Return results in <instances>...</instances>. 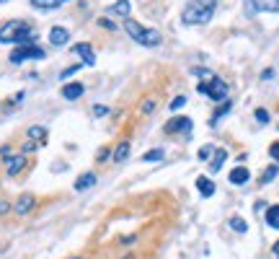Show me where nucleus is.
I'll list each match as a JSON object with an SVG mask.
<instances>
[{
    "mask_svg": "<svg viewBox=\"0 0 279 259\" xmlns=\"http://www.w3.org/2000/svg\"><path fill=\"white\" fill-rule=\"evenodd\" d=\"M93 114H96V117H106V114H109V109L98 104V106H93Z\"/></svg>",
    "mask_w": 279,
    "mask_h": 259,
    "instance_id": "c85d7f7f",
    "label": "nucleus"
},
{
    "mask_svg": "<svg viewBox=\"0 0 279 259\" xmlns=\"http://www.w3.org/2000/svg\"><path fill=\"white\" fill-rule=\"evenodd\" d=\"M78 67H80V65H73V67H67V70H62V78H67V75H73V73H78Z\"/></svg>",
    "mask_w": 279,
    "mask_h": 259,
    "instance_id": "2f4dec72",
    "label": "nucleus"
},
{
    "mask_svg": "<svg viewBox=\"0 0 279 259\" xmlns=\"http://www.w3.org/2000/svg\"><path fill=\"white\" fill-rule=\"evenodd\" d=\"M261 78H264V81H272V78H274V70H272V67H269V70H264Z\"/></svg>",
    "mask_w": 279,
    "mask_h": 259,
    "instance_id": "473e14b6",
    "label": "nucleus"
},
{
    "mask_svg": "<svg viewBox=\"0 0 279 259\" xmlns=\"http://www.w3.org/2000/svg\"><path fill=\"white\" fill-rule=\"evenodd\" d=\"M26 166V155H13V158H8V166H5V174L8 176H16L21 168Z\"/></svg>",
    "mask_w": 279,
    "mask_h": 259,
    "instance_id": "ddd939ff",
    "label": "nucleus"
},
{
    "mask_svg": "<svg viewBox=\"0 0 279 259\" xmlns=\"http://www.w3.org/2000/svg\"><path fill=\"white\" fill-rule=\"evenodd\" d=\"M277 171H279L277 166H269V168H266V171H264V176H261V184H269L272 179L277 176Z\"/></svg>",
    "mask_w": 279,
    "mask_h": 259,
    "instance_id": "b1692460",
    "label": "nucleus"
},
{
    "mask_svg": "<svg viewBox=\"0 0 279 259\" xmlns=\"http://www.w3.org/2000/svg\"><path fill=\"white\" fill-rule=\"evenodd\" d=\"M153 106H155V101L153 99H147L142 106H140V111H142V114H150V111H153Z\"/></svg>",
    "mask_w": 279,
    "mask_h": 259,
    "instance_id": "cd10ccee",
    "label": "nucleus"
},
{
    "mask_svg": "<svg viewBox=\"0 0 279 259\" xmlns=\"http://www.w3.org/2000/svg\"><path fill=\"white\" fill-rule=\"evenodd\" d=\"M111 16H130V0H116V3L109 8Z\"/></svg>",
    "mask_w": 279,
    "mask_h": 259,
    "instance_id": "f3484780",
    "label": "nucleus"
},
{
    "mask_svg": "<svg viewBox=\"0 0 279 259\" xmlns=\"http://www.w3.org/2000/svg\"><path fill=\"white\" fill-rule=\"evenodd\" d=\"M160 158H163V148H153V151H147V153L142 155L145 163H155V161H160Z\"/></svg>",
    "mask_w": 279,
    "mask_h": 259,
    "instance_id": "4be33fe9",
    "label": "nucleus"
},
{
    "mask_svg": "<svg viewBox=\"0 0 279 259\" xmlns=\"http://www.w3.org/2000/svg\"><path fill=\"white\" fill-rule=\"evenodd\" d=\"M73 54L83 57V65H96V57H93V50H91V44H86V42L75 44V47H73Z\"/></svg>",
    "mask_w": 279,
    "mask_h": 259,
    "instance_id": "423d86ee",
    "label": "nucleus"
},
{
    "mask_svg": "<svg viewBox=\"0 0 279 259\" xmlns=\"http://www.w3.org/2000/svg\"><path fill=\"white\" fill-rule=\"evenodd\" d=\"M189 130H191V119L189 117H173L166 125V132H189Z\"/></svg>",
    "mask_w": 279,
    "mask_h": 259,
    "instance_id": "0eeeda50",
    "label": "nucleus"
},
{
    "mask_svg": "<svg viewBox=\"0 0 279 259\" xmlns=\"http://www.w3.org/2000/svg\"><path fill=\"white\" fill-rule=\"evenodd\" d=\"M109 155H111V153H109V148H101V151H98V161H106Z\"/></svg>",
    "mask_w": 279,
    "mask_h": 259,
    "instance_id": "7c9ffc66",
    "label": "nucleus"
},
{
    "mask_svg": "<svg viewBox=\"0 0 279 259\" xmlns=\"http://www.w3.org/2000/svg\"><path fill=\"white\" fill-rule=\"evenodd\" d=\"M34 202H37V200H34V195H21L18 200H16V205H13V210L18 212V215H26V212L34 207Z\"/></svg>",
    "mask_w": 279,
    "mask_h": 259,
    "instance_id": "9b49d317",
    "label": "nucleus"
},
{
    "mask_svg": "<svg viewBox=\"0 0 279 259\" xmlns=\"http://www.w3.org/2000/svg\"><path fill=\"white\" fill-rule=\"evenodd\" d=\"M62 0H31L34 8H42V10H52V8H60Z\"/></svg>",
    "mask_w": 279,
    "mask_h": 259,
    "instance_id": "aec40b11",
    "label": "nucleus"
},
{
    "mask_svg": "<svg viewBox=\"0 0 279 259\" xmlns=\"http://www.w3.org/2000/svg\"><path fill=\"white\" fill-rule=\"evenodd\" d=\"M230 228L238 231V233H246V231H248V223L243 220V218H238V215H232V218H230Z\"/></svg>",
    "mask_w": 279,
    "mask_h": 259,
    "instance_id": "412c9836",
    "label": "nucleus"
},
{
    "mask_svg": "<svg viewBox=\"0 0 279 259\" xmlns=\"http://www.w3.org/2000/svg\"><path fill=\"white\" fill-rule=\"evenodd\" d=\"M248 179H251V171H248L246 166H235V168H232V171H230V184H235V187L246 184Z\"/></svg>",
    "mask_w": 279,
    "mask_h": 259,
    "instance_id": "1a4fd4ad",
    "label": "nucleus"
},
{
    "mask_svg": "<svg viewBox=\"0 0 279 259\" xmlns=\"http://www.w3.org/2000/svg\"><path fill=\"white\" fill-rule=\"evenodd\" d=\"M0 42L23 47V44H34V42H37V34H34V29L26 24V21H8V24L0 26Z\"/></svg>",
    "mask_w": 279,
    "mask_h": 259,
    "instance_id": "f257e3e1",
    "label": "nucleus"
},
{
    "mask_svg": "<svg viewBox=\"0 0 279 259\" xmlns=\"http://www.w3.org/2000/svg\"><path fill=\"white\" fill-rule=\"evenodd\" d=\"M256 119H259L261 125H266V122H269V111H266V109H256Z\"/></svg>",
    "mask_w": 279,
    "mask_h": 259,
    "instance_id": "bb28decb",
    "label": "nucleus"
},
{
    "mask_svg": "<svg viewBox=\"0 0 279 259\" xmlns=\"http://www.w3.org/2000/svg\"><path fill=\"white\" fill-rule=\"evenodd\" d=\"M269 155H272L274 161H279V143H274L272 148H269Z\"/></svg>",
    "mask_w": 279,
    "mask_h": 259,
    "instance_id": "c756f323",
    "label": "nucleus"
},
{
    "mask_svg": "<svg viewBox=\"0 0 279 259\" xmlns=\"http://www.w3.org/2000/svg\"><path fill=\"white\" fill-rule=\"evenodd\" d=\"M124 31L130 34L137 44H142V47H158L160 44V31L158 29H147L142 24H137V21H132V18L124 21Z\"/></svg>",
    "mask_w": 279,
    "mask_h": 259,
    "instance_id": "7ed1b4c3",
    "label": "nucleus"
},
{
    "mask_svg": "<svg viewBox=\"0 0 279 259\" xmlns=\"http://www.w3.org/2000/svg\"><path fill=\"white\" fill-rule=\"evenodd\" d=\"M127 155H130V143H119V145H116V148H114V153H111V158L116 161V163H122V161H127Z\"/></svg>",
    "mask_w": 279,
    "mask_h": 259,
    "instance_id": "dca6fc26",
    "label": "nucleus"
},
{
    "mask_svg": "<svg viewBox=\"0 0 279 259\" xmlns=\"http://www.w3.org/2000/svg\"><path fill=\"white\" fill-rule=\"evenodd\" d=\"M8 210H10L8 202H0V215H3V212H8Z\"/></svg>",
    "mask_w": 279,
    "mask_h": 259,
    "instance_id": "72a5a7b5",
    "label": "nucleus"
},
{
    "mask_svg": "<svg viewBox=\"0 0 279 259\" xmlns=\"http://www.w3.org/2000/svg\"><path fill=\"white\" fill-rule=\"evenodd\" d=\"M93 184H96V174H80L78 182H75V192H86V189H91Z\"/></svg>",
    "mask_w": 279,
    "mask_h": 259,
    "instance_id": "4468645a",
    "label": "nucleus"
},
{
    "mask_svg": "<svg viewBox=\"0 0 279 259\" xmlns=\"http://www.w3.org/2000/svg\"><path fill=\"white\" fill-rule=\"evenodd\" d=\"M212 153H215V148H212V145H204V148H199V161H207Z\"/></svg>",
    "mask_w": 279,
    "mask_h": 259,
    "instance_id": "a878e982",
    "label": "nucleus"
},
{
    "mask_svg": "<svg viewBox=\"0 0 279 259\" xmlns=\"http://www.w3.org/2000/svg\"><path fill=\"white\" fill-rule=\"evenodd\" d=\"M215 5H217V0H191V3L184 8L181 21H184L186 26L209 24V18L215 16Z\"/></svg>",
    "mask_w": 279,
    "mask_h": 259,
    "instance_id": "f03ea898",
    "label": "nucleus"
},
{
    "mask_svg": "<svg viewBox=\"0 0 279 259\" xmlns=\"http://www.w3.org/2000/svg\"><path fill=\"white\" fill-rule=\"evenodd\" d=\"M274 254H277V257H279V241H277V244H274Z\"/></svg>",
    "mask_w": 279,
    "mask_h": 259,
    "instance_id": "f704fd0d",
    "label": "nucleus"
},
{
    "mask_svg": "<svg viewBox=\"0 0 279 259\" xmlns=\"http://www.w3.org/2000/svg\"><path fill=\"white\" fill-rule=\"evenodd\" d=\"M196 189H199L202 197H212L215 195V182L209 176H199L196 179Z\"/></svg>",
    "mask_w": 279,
    "mask_h": 259,
    "instance_id": "f8f14e48",
    "label": "nucleus"
},
{
    "mask_svg": "<svg viewBox=\"0 0 279 259\" xmlns=\"http://www.w3.org/2000/svg\"><path fill=\"white\" fill-rule=\"evenodd\" d=\"M0 3H5V0H0Z\"/></svg>",
    "mask_w": 279,
    "mask_h": 259,
    "instance_id": "e433bc0d",
    "label": "nucleus"
},
{
    "mask_svg": "<svg viewBox=\"0 0 279 259\" xmlns=\"http://www.w3.org/2000/svg\"><path fill=\"white\" fill-rule=\"evenodd\" d=\"M67 39H70V31H67L65 26H52L49 42L54 44V47H62V44H67Z\"/></svg>",
    "mask_w": 279,
    "mask_h": 259,
    "instance_id": "6e6552de",
    "label": "nucleus"
},
{
    "mask_svg": "<svg viewBox=\"0 0 279 259\" xmlns=\"http://www.w3.org/2000/svg\"><path fill=\"white\" fill-rule=\"evenodd\" d=\"M228 111H230V101H225V104H223V106H220V109L215 111V114H212V127H215V125H217V122H220V119H223V117L228 114Z\"/></svg>",
    "mask_w": 279,
    "mask_h": 259,
    "instance_id": "5701e85b",
    "label": "nucleus"
},
{
    "mask_svg": "<svg viewBox=\"0 0 279 259\" xmlns=\"http://www.w3.org/2000/svg\"><path fill=\"white\" fill-rule=\"evenodd\" d=\"M215 161L212 163H209V171H212V174H217L220 171V168H223V163H225V158H228V151L225 148H215Z\"/></svg>",
    "mask_w": 279,
    "mask_h": 259,
    "instance_id": "2eb2a0df",
    "label": "nucleus"
},
{
    "mask_svg": "<svg viewBox=\"0 0 279 259\" xmlns=\"http://www.w3.org/2000/svg\"><path fill=\"white\" fill-rule=\"evenodd\" d=\"M29 138H31V140H39V143H44V140H46V127H42V125H34V127H29Z\"/></svg>",
    "mask_w": 279,
    "mask_h": 259,
    "instance_id": "6ab92c4d",
    "label": "nucleus"
},
{
    "mask_svg": "<svg viewBox=\"0 0 279 259\" xmlns=\"http://www.w3.org/2000/svg\"><path fill=\"white\" fill-rule=\"evenodd\" d=\"M196 91L207 94L209 99H215V101H228V83L220 81L217 75L212 78V81H199L196 83Z\"/></svg>",
    "mask_w": 279,
    "mask_h": 259,
    "instance_id": "20e7f679",
    "label": "nucleus"
},
{
    "mask_svg": "<svg viewBox=\"0 0 279 259\" xmlns=\"http://www.w3.org/2000/svg\"><path fill=\"white\" fill-rule=\"evenodd\" d=\"M73 259H80V257H73Z\"/></svg>",
    "mask_w": 279,
    "mask_h": 259,
    "instance_id": "c9c22d12",
    "label": "nucleus"
},
{
    "mask_svg": "<svg viewBox=\"0 0 279 259\" xmlns=\"http://www.w3.org/2000/svg\"><path fill=\"white\" fill-rule=\"evenodd\" d=\"M44 57V50L37 47V44H23V47H16L10 52V62L13 65H21L23 60H42Z\"/></svg>",
    "mask_w": 279,
    "mask_h": 259,
    "instance_id": "39448f33",
    "label": "nucleus"
},
{
    "mask_svg": "<svg viewBox=\"0 0 279 259\" xmlns=\"http://www.w3.org/2000/svg\"><path fill=\"white\" fill-rule=\"evenodd\" d=\"M266 223L279 231V205H272L269 210H266Z\"/></svg>",
    "mask_w": 279,
    "mask_h": 259,
    "instance_id": "a211bd4d",
    "label": "nucleus"
},
{
    "mask_svg": "<svg viewBox=\"0 0 279 259\" xmlns=\"http://www.w3.org/2000/svg\"><path fill=\"white\" fill-rule=\"evenodd\" d=\"M184 104H186V96H176V99L171 101V111H179Z\"/></svg>",
    "mask_w": 279,
    "mask_h": 259,
    "instance_id": "393cba45",
    "label": "nucleus"
},
{
    "mask_svg": "<svg viewBox=\"0 0 279 259\" xmlns=\"http://www.w3.org/2000/svg\"><path fill=\"white\" fill-rule=\"evenodd\" d=\"M83 83H67V86H62V99H67V101H75V99H80L83 96Z\"/></svg>",
    "mask_w": 279,
    "mask_h": 259,
    "instance_id": "9d476101",
    "label": "nucleus"
}]
</instances>
